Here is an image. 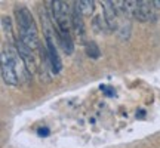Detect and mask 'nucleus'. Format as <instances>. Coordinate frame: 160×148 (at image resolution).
Wrapping results in <instances>:
<instances>
[{
	"label": "nucleus",
	"mask_w": 160,
	"mask_h": 148,
	"mask_svg": "<svg viewBox=\"0 0 160 148\" xmlns=\"http://www.w3.org/2000/svg\"><path fill=\"white\" fill-rule=\"evenodd\" d=\"M77 6H79L80 12H82V15H91L92 12H93V2L91 0H82V2H76Z\"/></svg>",
	"instance_id": "obj_9"
},
{
	"label": "nucleus",
	"mask_w": 160,
	"mask_h": 148,
	"mask_svg": "<svg viewBox=\"0 0 160 148\" xmlns=\"http://www.w3.org/2000/svg\"><path fill=\"white\" fill-rule=\"evenodd\" d=\"M17 21H18V30H19V40L24 45H27L34 51L39 47V33L36 27L34 18L31 12L27 7H19L17 9Z\"/></svg>",
	"instance_id": "obj_2"
},
{
	"label": "nucleus",
	"mask_w": 160,
	"mask_h": 148,
	"mask_svg": "<svg viewBox=\"0 0 160 148\" xmlns=\"http://www.w3.org/2000/svg\"><path fill=\"white\" fill-rule=\"evenodd\" d=\"M102 9H104V19L105 24L108 25V28L114 30L117 27V9L113 2H102Z\"/></svg>",
	"instance_id": "obj_6"
},
{
	"label": "nucleus",
	"mask_w": 160,
	"mask_h": 148,
	"mask_svg": "<svg viewBox=\"0 0 160 148\" xmlns=\"http://www.w3.org/2000/svg\"><path fill=\"white\" fill-rule=\"evenodd\" d=\"M73 30L76 36L80 40H85V24H83V15L80 12L77 3L73 5Z\"/></svg>",
	"instance_id": "obj_7"
},
{
	"label": "nucleus",
	"mask_w": 160,
	"mask_h": 148,
	"mask_svg": "<svg viewBox=\"0 0 160 148\" xmlns=\"http://www.w3.org/2000/svg\"><path fill=\"white\" fill-rule=\"evenodd\" d=\"M101 91H102L107 96H113V95H114V91H113L111 87H108V86H105V85L101 86Z\"/></svg>",
	"instance_id": "obj_11"
},
{
	"label": "nucleus",
	"mask_w": 160,
	"mask_h": 148,
	"mask_svg": "<svg viewBox=\"0 0 160 148\" xmlns=\"http://www.w3.org/2000/svg\"><path fill=\"white\" fill-rule=\"evenodd\" d=\"M52 17L57 28V36L59 45L67 55L73 53L74 45L71 39V27H73V13H70V7L65 2L57 0L52 2Z\"/></svg>",
	"instance_id": "obj_1"
},
{
	"label": "nucleus",
	"mask_w": 160,
	"mask_h": 148,
	"mask_svg": "<svg viewBox=\"0 0 160 148\" xmlns=\"http://www.w3.org/2000/svg\"><path fill=\"white\" fill-rule=\"evenodd\" d=\"M150 17H151V6L148 5V2H145V0L138 2L135 13H133V18L137 21H139V22H145V21L150 19Z\"/></svg>",
	"instance_id": "obj_8"
},
{
	"label": "nucleus",
	"mask_w": 160,
	"mask_h": 148,
	"mask_svg": "<svg viewBox=\"0 0 160 148\" xmlns=\"http://www.w3.org/2000/svg\"><path fill=\"white\" fill-rule=\"evenodd\" d=\"M46 52H48V59H49V64L52 67V71L58 74L62 70V62H61L58 49L55 46V42H53V39H52V36L49 33H46Z\"/></svg>",
	"instance_id": "obj_5"
},
{
	"label": "nucleus",
	"mask_w": 160,
	"mask_h": 148,
	"mask_svg": "<svg viewBox=\"0 0 160 148\" xmlns=\"http://www.w3.org/2000/svg\"><path fill=\"white\" fill-rule=\"evenodd\" d=\"M153 7H156V9H160V0H153Z\"/></svg>",
	"instance_id": "obj_13"
},
{
	"label": "nucleus",
	"mask_w": 160,
	"mask_h": 148,
	"mask_svg": "<svg viewBox=\"0 0 160 148\" xmlns=\"http://www.w3.org/2000/svg\"><path fill=\"white\" fill-rule=\"evenodd\" d=\"M86 53H88V57H91L92 59H98L99 55H101L97 43H93V42H88V43H86Z\"/></svg>",
	"instance_id": "obj_10"
},
{
	"label": "nucleus",
	"mask_w": 160,
	"mask_h": 148,
	"mask_svg": "<svg viewBox=\"0 0 160 148\" xmlns=\"http://www.w3.org/2000/svg\"><path fill=\"white\" fill-rule=\"evenodd\" d=\"M18 61H21V58L18 55L17 49H13L12 46H5V49L2 51V77L5 80L6 85L17 86L19 76H18Z\"/></svg>",
	"instance_id": "obj_3"
},
{
	"label": "nucleus",
	"mask_w": 160,
	"mask_h": 148,
	"mask_svg": "<svg viewBox=\"0 0 160 148\" xmlns=\"http://www.w3.org/2000/svg\"><path fill=\"white\" fill-rule=\"evenodd\" d=\"M15 49H17L18 55H19L21 61H22V65L27 70V73L30 74L36 73V61H34V57H33V51L27 45H24L19 39L15 43Z\"/></svg>",
	"instance_id": "obj_4"
},
{
	"label": "nucleus",
	"mask_w": 160,
	"mask_h": 148,
	"mask_svg": "<svg viewBox=\"0 0 160 148\" xmlns=\"http://www.w3.org/2000/svg\"><path fill=\"white\" fill-rule=\"evenodd\" d=\"M39 135L40 136H48V135H49V129H43V127H42V129H39Z\"/></svg>",
	"instance_id": "obj_12"
}]
</instances>
